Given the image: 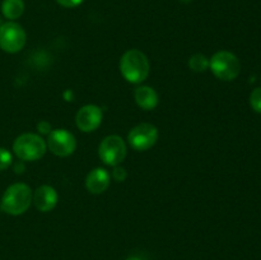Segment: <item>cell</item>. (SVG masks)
I'll return each instance as SVG.
<instances>
[{"instance_id": "cell-1", "label": "cell", "mask_w": 261, "mask_h": 260, "mask_svg": "<svg viewBox=\"0 0 261 260\" xmlns=\"http://www.w3.org/2000/svg\"><path fill=\"white\" fill-rule=\"evenodd\" d=\"M120 71L126 82L140 84L149 75V60L143 51L130 48L120 59Z\"/></svg>"}, {"instance_id": "cell-2", "label": "cell", "mask_w": 261, "mask_h": 260, "mask_svg": "<svg viewBox=\"0 0 261 260\" xmlns=\"http://www.w3.org/2000/svg\"><path fill=\"white\" fill-rule=\"evenodd\" d=\"M33 193L24 183H15L10 185L3 194L0 208L10 216H20L30 208Z\"/></svg>"}, {"instance_id": "cell-3", "label": "cell", "mask_w": 261, "mask_h": 260, "mask_svg": "<svg viewBox=\"0 0 261 260\" xmlns=\"http://www.w3.org/2000/svg\"><path fill=\"white\" fill-rule=\"evenodd\" d=\"M14 154L20 161H37L45 155L47 150V144L42 137L35 133H24L19 135L13 143Z\"/></svg>"}, {"instance_id": "cell-4", "label": "cell", "mask_w": 261, "mask_h": 260, "mask_svg": "<svg viewBox=\"0 0 261 260\" xmlns=\"http://www.w3.org/2000/svg\"><path fill=\"white\" fill-rule=\"evenodd\" d=\"M209 69L221 81L231 82L240 75L241 63L231 51L221 50L209 59Z\"/></svg>"}, {"instance_id": "cell-5", "label": "cell", "mask_w": 261, "mask_h": 260, "mask_svg": "<svg viewBox=\"0 0 261 260\" xmlns=\"http://www.w3.org/2000/svg\"><path fill=\"white\" fill-rule=\"evenodd\" d=\"M126 144L119 135H109L102 140L98 147V155L101 161L111 167L121 165L126 157Z\"/></svg>"}, {"instance_id": "cell-6", "label": "cell", "mask_w": 261, "mask_h": 260, "mask_svg": "<svg viewBox=\"0 0 261 260\" xmlns=\"http://www.w3.org/2000/svg\"><path fill=\"white\" fill-rule=\"evenodd\" d=\"M27 35L20 24L7 22L0 25V48L5 53H19L25 45Z\"/></svg>"}, {"instance_id": "cell-7", "label": "cell", "mask_w": 261, "mask_h": 260, "mask_svg": "<svg viewBox=\"0 0 261 260\" xmlns=\"http://www.w3.org/2000/svg\"><path fill=\"white\" fill-rule=\"evenodd\" d=\"M158 129L150 122H142L130 130L127 142L130 147L139 152L150 149L158 140Z\"/></svg>"}, {"instance_id": "cell-8", "label": "cell", "mask_w": 261, "mask_h": 260, "mask_svg": "<svg viewBox=\"0 0 261 260\" xmlns=\"http://www.w3.org/2000/svg\"><path fill=\"white\" fill-rule=\"evenodd\" d=\"M46 144L48 150L58 157H68L76 149L75 137L66 129L51 130Z\"/></svg>"}, {"instance_id": "cell-9", "label": "cell", "mask_w": 261, "mask_h": 260, "mask_svg": "<svg viewBox=\"0 0 261 260\" xmlns=\"http://www.w3.org/2000/svg\"><path fill=\"white\" fill-rule=\"evenodd\" d=\"M102 110L96 105H86L75 115V124L83 133L94 132L102 122Z\"/></svg>"}, {"instance_id": "cell-10", "label": "cell", "mask_w": 261, "mask_h": 260, "mask_svg": "<svg viewBox=\"0 0 261 260\" xmlns=\"http://www.w3.org/2000/svg\"><path fill=\"white\" fill-rule=\"evenodd\" d=\"M32 201L38 211L42 213H47L56 206L59 201V195L53 186L42 185L35 190Z\"/></svg>"}, {"instance_id": "cell-11", "label": "cell", "mask_w": 261, "mask_h": 260, "mask_svg": "<svg viewBox=\"0 0 261 260\" xmlns=\"http://www.w3.org/2000/svg\"><path fill=\"white\" fill-rule=\"evenodd\" d=\"M110 180V173L105 168H93L86 177V189L91 194L99 195L109 189Z\"/></svg>"}, {"instance_id": "cell-12", "label": "cell", "mask_w": 261, "mask_h": 260, "mask_svg": "<svg viewBox=\"0 0 261 260\" xmlns=\"http://www.w3.org/2000/svg\"><path fill=\"white\" fill-rule=\"evenodd\" d=\"M134 99L138 106L145 111L154 110L158 106V93L149 86H140L135 89Z\"/></svg>"}, {"instance_id": "cell-13", "label": "cell", "mask_w": 261, "mask_h": 260, "mask_svg": "<svg viewBox=\"0 0 261 260\" xmlns=\"http://www.w3.org/2000/svg\"><path fill=\"white\" fill-rule=\"evenodd\" d=\"M24 12L23 0H4L2 4V13L7 19H18Z\"/></svg>"}, {"instance_id": "cell-14", "label": "cell", "mask_w": 261, "mask_h": 260, "mask_svg": "<svg viewBox=\"0 0 261 260\" xmlns=\"http://www.w3.org/2000/svg\"><path fill=\"white\" fill-rule=\"evenodd\" d=\"M189 66H190L191 70L201 73V71H205L206 69H209V59L203 54H195L189 59Z\"/></svg>"}, {"instance_id": "cell-15", "label": "cell", "mask_w": 261, "mask_h": 260, "mask_svg": "<svg viewBox=\"0 0 261 260\" xmlns=\"http://www.w3.org/2000/svg\"><path fill=\"white\" fill-rule=\"evenodd\" d=\"M250 106L257 114H261V88H255L250 94Z\"/></svg>"}, {"instance_id": "cell-16", "label": "cell", "mask_w": 261, "mask_h": 260, "mask_svg": "<svg viewBox=\"0 0 261 260\" xmlns=\"http://www.w3.org/2000/svg\"><path fill=\"white\" fill-rule=\"evenodd\" d=\"M13 157L12 153L5 148H0V171H4L12 165Z\"/></svg>"}, {"instance_id": "cell-17", "label": "cell", "mask_w": 261, "mask_h": 260, "mask_svg": "<svg viewBox=\"0 0 261 260\" xmlns=\"http://www.w3.org/2000/svg\"><path fill=\"white\" fill-rule=\"evenodd\" d=\"M127 172L122 166H115L114 170H112V178L117 183H122V181L126 180Z\"/></svg>"}, {"instance_id": "cell-18", "label": "cell", "mask_w": 261, "mask_h": 260, "mask_svg": "<svg viewBox=\"0 0 261 260\" xmlns=\"http://www.w3.org/2000/svg\"><path fill=\"white\" fill-rule=\"evenodd\" d=\"M83 2L84 0H56V3L64 8H75L81 5Z\"/></svg>"}, {"instance_id": "cell-19", "label": "cell", "mask_w": 261, "mask_h": 260, "mask_svg": "<svg viewBox=\"0 0 261 260\" xmlns=\"http://www.w3.org/2000/svg\"><path fill=\"white\" fill-rule=\"evenodd\" d=\"M37 129L40 130V133H42V134H47V135L50 134V132H51V126H50V124H48L47 121L38 122Z\"/></svg>"}, {"instance_id": "cell-20", "label": "cell", "mask_w": 261, "mask_h": 260, "mask_svg": "<svg viewBox=\"0 0 261 260\" xmlns=\"http://www.w3.org/2000/svg\"><path fill=\"white\" fill-rule=\"evenodd\" d=\"M126 260H142V259H140V257H138V256H129Z\"/></svg>"}, {"instance_id": "cell-21", "label": "cell", "mask_w": 261, "mask_h": 260, "mask_svg": "<svg viewBox=\"0 0 261 260\" xmlns=\"http://www.w3.org/2000/svg\"><path fill=\"white\" fill-rule=\"evenodd\" d=\"M180 2H182V3H190L191 0H180Z\"/></svg>"}]
</instances>
